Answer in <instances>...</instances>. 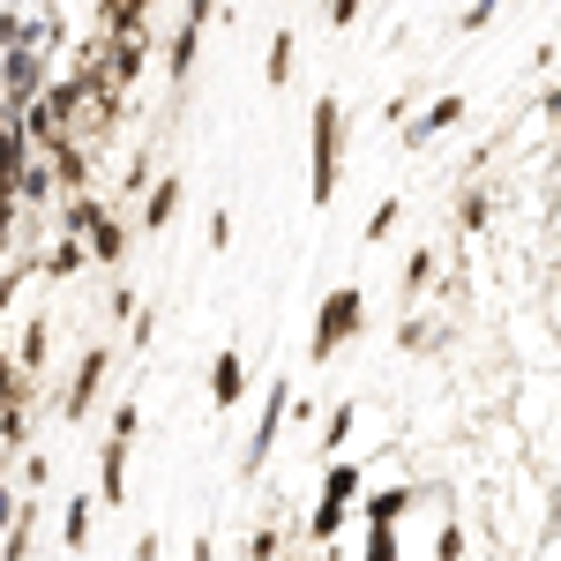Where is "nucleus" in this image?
Masks as SVG:
<instances>
[{
	"mask_svg": "<svg viewBox=\"0 0 561 561\" xmlns=\"http://www.w3.org/2000/svg\"><path fill=\"white\" fill-rule=\"evenodd\" d=\"M359 322H367V293H359V285H337V293L322 300V314H314V337H307L314 367H322V359H337V345L359 337Z\"/></svg>",
	"mask_w": 561,
	"mask_h": 561,
	"instance_id": "f257e3e1",
	"label": "nucleus"
},
{
	"mask_svg": "<svg viewBox=\"0 0 561 561\" xmlns=\"http://www.w3.org/2000/svg\"><path fill=\"white\" fill-rule=\"evenodd\" d=\"M337 158H345V105L337 90H322L314 98V203L337 195Z\"/></svg>",
	"mask_w": 561,
	"mask_h": 561,
	"instance_id": "f03ea898",
	"label": "nucleus"
},
{
	"mask_svg": "<svg viewBox=\"0 0 561 561\" xmlns=\"http://www.w3.org/2000/svg\"><path fill=\"white\" fill-rule=\"evenodd\" d=\"M359 494H367V472H359L352 457H345V465H330V472H322V502H314L307 531H314V539H337V524L359 510Z\"/></svg>",
	"mask_w": 561,
	"mask_h": 561,
	"instance_id": "7ed1b4c3",
	"label": "nucleus"
},
{
	"mask_svg": "<svg viewBox=\"0 0 561 561\" xmlns=\"http://www.w3.org/2000/svg\"><path fill=\"white\" fill-rule=\"evenodd\" d=\"M449 128H465V90H442V98H427V105L404 121V150H427L434 135H449Z\"/></svg>",
	"mask_w": 561,
	"mask_h": 561,
	"instance_id": "20e7f679",
	"label": "nucleus"
},
{
	"mask_svg": "<svg viewBox=\"0 0 561 561\" xmlns=\"http://www.w3.org/2000/svg\"><path fill=\"white\" fill-rule=\"evenodd\" d=\"M412 502H420V486H375V494H359V510H367V524L375 531H404V517H412Z\"/></svg>",
	"mask_w": 561,
	"mask_h": 561,
	"instance_id": "39448f33",
	"label": "nucleus"
},
{
	"mask_svg": "<svg viewBox=\"0 0 561 561\" xmlns=\"http://www.w3.org/2000/svg\"><path fill=\"white\" fill-rule=\"evenodd\" d=\"M494 225V187H465L457 195V232H486Z\"/></svg>",
	"mask_w": 561,
	"mask_h": 561,
	"instance_id": "423d86ee",
	"label": "nucleus"
},
{
	"mask_svg": "<svg viewBox=\"0 0 561 561\" xmlns=\"http://www.w3.org/2000/svg\"><path fill=\"white\" fill-rule=\"evenodd\" d=\"M397 225H404V195H382V203L367 210V248H382Z\"/></svg>",
	"mask_w": 561,
	"mask_h": 561,
	"instance_id": "0eeeda50",
	"label": "nucleus"
},
{
	"mask_svg": "<svg viewBox=\"0 0 561 561\" xmlns=\"http://www.w3.org/2000/svg\"><path fill=\"white\" fill-rule=\"evenodd\" d=\"M434 270H442V255H434V248H412V262H404V300H420V293H427Z\"/></svg>",
	"mask_w": 561,
	"mask_h": 561,
	"instance_id": "6e6552de",
	"label": "nucleus"
},
{
	"mask_svg": "<svg viewBox=\"0 0 561 561\" xmlns=\"http://www.w3.org/2000/svg\"><path fill=\"white\" fill-rule=\"evenodd\" d=\"M8 203H15V142L0 128V248H8Z\"/></svg>",
	"mask_w": 561,
	"mask_h": 561,
	"instance_id": "1a4fd4ad",
	"label": "nucleus"
},
{
	"mask_svg": "<svg viewBox=\"0 0 561 561\" xmlns=\"http://www.w3.org/2000/svg\"><path fill=\"white\" fill-rule=\"evenodd\" d=\"M352 420H359V404H337V412H330V427H322V457H337V449L352 442Z\"/></svg>",
	"mask_w": 561,
	"mask_h": 561,
	"instance_id": "9d476101",
	"label": "nucleus"
},
{
	"mask_svg": "<svg viewBox=\"0 0 561 561\" xmlns=\"http://www.w3.org/2000/svg\"><path fill=\"white\" fill-rule=\"evenodd\" d=\"M434 561H465V524H457V517L434 531Z\"/></svg>",
	"mask_w": 561,
	"mask_h": 561,
	"instance_id": "9b49d317",
	"label": "nucleus"
},
{
	"mask_svg": "<svg viewBox=\"0 0 561 561\" xmlns=\"http://www.w3.org/2000/svg\"><path fill=\"white\" fill-rule=\"evenodd\" d=\"M359 561H397V531H375V524H367V547H359Z\"/></svg>",
	"mask_w": 561,
	"mask_h": 561,
	"instance_id": "f8f14e48",
	"label": "nucleus"
},
{
	"mask_svg": "<svg viewBox=\"0 0 561 561\" xmlns=\"http://www.w3.org/2000/svg\"><path fill=\"white\" fill-rule=\"evenodd\" d=\"M293 76V31H277V45H270V83H285Z\"/></svg>",
	"mask_w": 561,
	"mask_h": 561,
	"instance_id": "ddd939ff",
	"label": "nucleus"
},
{
	"mask_svg": "<svg viewBox=\"0 0 561 561\" xmlns=\"http://www.w3.org/2000/svg\"><path fill=\"white\" fill-rule=\"evenodd\" d=\"M486 23H494V8H486V0H479V8H457V31H465V38H479Z\"/></svg>",
	"mask_w": 561,
	"mask_h": 561,
	"instance_id": "4468645a",
	"label": "nucleus"
},
{
	"mask_svg": "<svg viewBox=\"0 0 561 561\" xmlns=\"http://www.w3.org/2000/svg\"><path fill=\"white\" fill-rule=\"evenodd\" d=\"M240 397V359H217V404Z\"/></svg>",
	"mask_w": 561,
	"mask_h": 561,
	"instance_id": "2eb2a0df",
	"label": "nucleus"
},
{
	"mask_svg": "<svg viewBox=\"0 0 561 561\" xmlns=\"http://www.w3.org/2000/svg\"><path fill=\"white\" fill-rule=\"evenodd\" d=\"M539 113H547V121H554V128H561V83L547 90V98H539Z\"/></svg>",
	"mask_w": 561,
	"mask_h": 561,
	"instance_id": "dca6fc26",
	"label": "nucleus"
}]
</instances>
